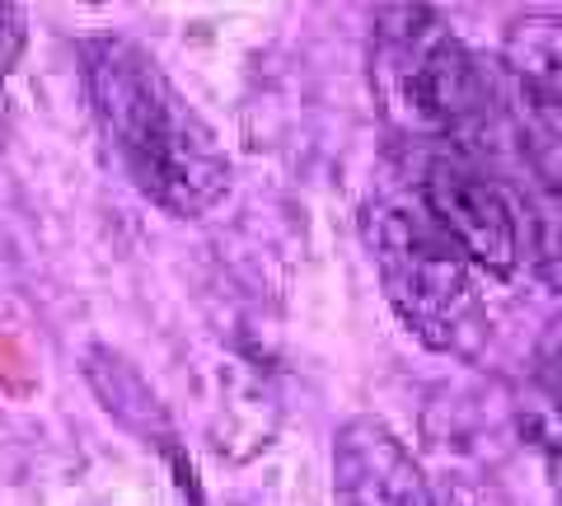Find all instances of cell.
<instances>
[{
	"label": "cell",
	"instance_id": "6da1fadb",
	"mask_svg": "<svg viewBox=\"0 0 562 506\" xmlns=\"http://www.w3.org/2000/svg\"><path fill=\"white\" fill-rule=\"evenodd\" d=\"M80 80L103 142L146 202L198 221L231 193V155L160 61L127 38H90Z\"/></svg>",
	"mask_w": 562,
	"mask_h": 506
},
{
	"label": "cell",
	"instance_id": "7a4b0ae2",
	"mask_svg": "<svg viewBox=\"0 0 562 506\" xmlns=\"http://www.w3.org/2000/svg\"><path fill=\"white\" fill-rule=\"evenodd\" d=\"M371 94L380 117L408 142L464 150L492 117V80L427 0H390L371 24Z\"/></svg>",
	"mask_w": 562,
	"mask_h": 506
},
{
	"label": "cell",
	"instance_id": "3957f363",
	"mask_svg": "<svg viewBox=\"0 0 562 506\" xmlns=\"http://www.w3.org/2000/svg\"><path fill=\"white\" fill-rule=\"evenodd\" d=\"M366 239L375 254L384 301L394 305L408 334L436 352H469L483 334V305L473 268L422 198H380L366 212Z\"/></svg>",
	"mask_w": 562,
	"mask_h": 506
},
{
	"label": "cell",
	"instance_id": "277c9868",
	"mask_svg": "<svg viewBox=\"0 0 562 506\" xmlns=\"http://www.w3.org/2000/svg\"><path fill=\"white\" fill-rule=\"evenodd\" d=\"M417 198L479 272L512 277L520 268V212L469 150H436Z\"/></svg>",
	"mask_w": 562,
	"mask_h": 506
},
{
	"label": "cell",
	"instance_id": "5b68a950",
	"mask_svg": "<svg viewBox=\"0 0 562 506\" xmlns=\"http://www.w3.org/2000/svg\"><path fill=\"white\" fill-rule=\"evenodd\" d=\"M502 94L516 142L549 183L562 179V20L516 14L502 38Z\"/></svg>",
	"mask_w": 562,
	"mask_h": 506
},
{
	"label": "cell",
	"instance_id": "8992f818",
	"mask_svg": "<svg viewBox=\"0 0 562 506\" xmlns=\"http://www.w3.org/2000/svg\"><path fill=\"white\" fill-rule=\"evenodd\" d=\"M338 506H441L422 464L380 417H351L333 441Z\"/></svg>",
	"mask_w": 562,
	"mask_h": 506
},
{
	"label": "cell",
	"instance_id": "52a82bcc",
	"mask_svg": "<svg viewBox=\"0 0 562 506\" xmlns=\"http://www.w3.org/2000/svg\"><path fill=\"white\" fill-rule=\"evenodd\" d=\"M530 258L539 277L549 286L562 291V179L543 188V198L535 202L530 216Z\"/></svg>",
	"mask_w": 562,
	"mask_h": 506
},
{
	"label": "cell",
	"instance_id": "ba28073f",
	"mask_svg": "<svg viewBox=\"0 0 562 506\" xmlns=\"http://www.w3.org/2000/svg\"><path fill=\"white\" fill-rule=\"evenodd\" d=\"M20 52H24V14L14 0H0V90H5Z\"/></svg>",
	"mask_w": 562,
	"mask_h": 506
},
{
	"label": "cell",
	"instance_id": "9c48e42d",
	"mask_svg": "<svg viewBox=\"0 0 562 506\" xmlns=\"http://www.w3.org/2000/svg\"><path fill=\"white\" fill-rule=\"evenodd\" d=\"M539 361H543V380H549L553 394L562 398V319L549 328V338H543V352H539Z\"/></svg>",
	"mask_w": 562,
	"mask_h": 506
},
{
	"label": "cell",
	"instance_id": "30bf717a",
	"mask_svg": "<svg viewBox=\"0 0 562 506\" xmlns=\"http://www.w3.org/2000/svg\"><path fill=\"white\" fill-rule=\"evenodd\" d=\"M549 479H553V497L562 506V450H553V456H549Z\"/></svg>",
	"mask_w": 562,
	"mask_h": 506
}]
</instances>
